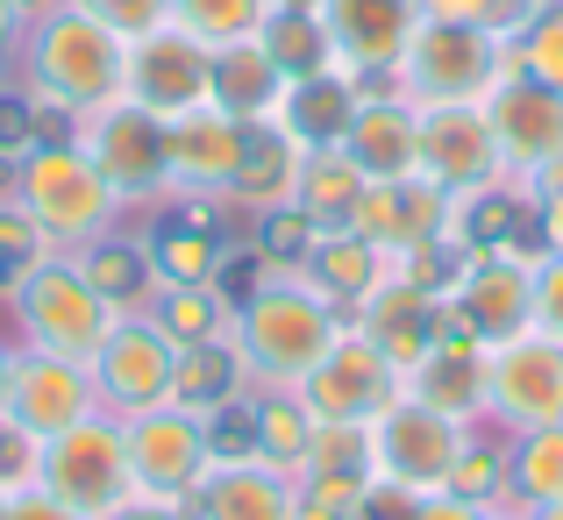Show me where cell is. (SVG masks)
Wrapping results in <instances>:
<instances>
[{"instance_id": "1", "label": "cell", "mask_w": 563, "mask_h": 520, "mask_svg": "<svg viewBox=\"0 0 563 520\" xmlns=\"http://www.w3.org/2000/svg\"><path fill=\"white\" fill-rule=\"evenodd\" d=\"M22 71H29L22 79L29 93L65 114H93L108 100H129V43L108 22H93L79 0H65L22 36Z\"/></svg>"}, {"instance_id": "2", "label": "cell", "mask_w": 563, "mask_h": 520, "mask_svg": "<svg viewBox=\"0 0 563 520\" xmlns=\"http://www.w3.org/2000/svg\"><path fill=\"white\" fill-rule=\"evenodd\" d=\"M335 335H343V314L300 272H264V286H250L243 307H235V350H243V370L264 392L300 385L329 356Z\"/></svg>"}, {"instance_id": "3", "label": "cell", "mask_w": 563, "mask_h": 520, "mask_svg": "<svg viewBox=\"0 0 563 520\" xmlns=\"http://www.w3.org/2000/svg\"><path fill=\"white\" fill-rule=\"evenodd\" d=\"M507 71H514V43L421 14L407 51H399V65H393V93H407L413 108H485V93Z\"/></svg>"}, {"instance_id": "4", "label": "cell", "mask_w": 563, "mask_h": 520, "mask_svg": "<svg viewBox=\"0 0 563 520\" xmlns=\"http://www.w3.org/2000/svg\"><path fill=\"white\" fill-rule=\"evenodd\" d=\"M14 207L43 229V243L65 250V243H93V235L114 229L122 200L114 186L100 178V165L79 151V136L65 143H36V151L14 165Z\"/></svg>"}, {"instance_id": "5", "label": "cell", "mask_w": 563, "mask_h": 520, "mask_svg": "<svg viewBox=\"0 0 563 520\" xmlns=\"http://www.w3.org/2000/svg\"><path fill=\"white\" fill-rule=\"evenodd\" d=\"M43 493L65 499L71 513L100 520L122 499H136V471H129V442H122V413H86V421L43 435Z\"/></svg>"}, {"instance_id": "6", "label": "cell", "mask_w": 563, "mask_h": 520, "mask_svg": "<svg viewBox=\"0 0 563 520\" xmlns=\"http://www.w3.org/2000/svg\"><path fill=\"white\" fill-rule=\"evenodd\" d=\"M229 214L235 207L221 192H179L151 214V229L136 235L143 257H151V278L157 286H221L229 278Z\"/></svg>"}, {"instance_id": "7", "label": "cell", "mask_w": 563, "mask_h": 520, "mask_svg": "<svg viewBox=\"0 0 563 520\" xmlns=\"http://www.w3.org/2000/svg\"><path fill=\"white\" fill-rule=\"evenodd\" d=\"M14 314H22L29 350H57V356H93L100 335L114 329V307L86 286V272L71 257H43L36 272L14 286Z\"/></svg>"}, {"instance_id": "8", "label": "cell", "mask_w": 563, "mask_h": 520, "mask_svg": "<svg viewBox=\"0 0 563 520\" xmlns=\"http://www.w3.org/2000/svg\"><path fill=\"white\" fill-rule=\"evenodd\" d=\"M122 442H129L136 493L179 499V507L200 499L207 471H214V456H207V413H186V407H172V399H157V407H143V413H122Z\"/></svg>"}, {"instance_id": "9", "label": "cell", "mask_w": 563, "mask_h": 520, "mask_svg": "<svg viewBox=\"0 0 563 520\" xmlns=\"http://www.w3.org/2000/svg\"><path fill=\"white\" fill-rule=\"evenodd\" d=\"M292 392L307 399V413H314V421H364V428H372L378 413L407 392V378H399V364L372 343V335L343 321V335L329 343V356H321V364L307 370Z\"/></svg>"}, {"instance_id": "10", "label": "cell", "mask_w": 563, "mask_h": 520, "mask_svg": "<svg viewBox=\"0 0 563 520\" xmlns=\"http://www.w3.org/2000/svg\"><path fill=\"white\" fill-rule=\"evenodd\" d=\"M471 442L464 421H450V413L421 407V399L399 392L393 407L372 421V478L385 485H407V493H442V478H450L456 450Z\"/></svg>"}, {"instance_id": "11", "label": "cell", "mask_w": 563, "mask_h": 520, "mask_svg": "<svg viewBox=\"0 0 563 520\" xmlns=\"http://www.w3.org/2000/svg\"><path fill=\"white\" fill-rule=\"evenodd\" d=\"M79 151L100 165V178L114 186V200H151L165 192V114L136 108V100H108V108L79 114Z\"/></svg>"}, {"instance_id": "12", "label": "cell", "mask_w": 563, "mask_h": 520, "mask_svg": "<svg viewBox=\"0 0 563 520\" xmlns=\"http://www.w3.org/2000/svg\"><path fill=\"white\" fill-rule=\"evenodd\" d=\"M172 356H179V343H172L151 314H114V329L100 335L93 356H86L100 407H108V413L157 407V399L172 392Z\"/></svg>"}, {"instance_id": "13", "label": "cell", "mask_w": 563, "mask_h": 520, "mask_svg": "<svg viewBox=\"0 0 563 520\" xmlns=\"http://www.w3.org/2000/svg\"><path fill=\"white\" fill-rule=\"evenodd\" d=\"M493 421L507 435L563 421V343L542 329H521L493 343Z\"/></svg>"}, {"instance_id": "14", "label": "cell", "mask_w": 563, "mask_h": 520, "mask_svg": "<svg viewBox=\"0 0 563 520\" xmlns=\"http://www.w3.org/2000/svg\"><path fill=\"white\" fill-rule=\"evenodd\" d=\"M321 22H329L335 65L357 71L364 93H393V65L421 22V0H321Z\"/></svg>"}, {"instance_id": "15", "label": "cell", "mask_w": 563, "mask_h": 520, "mask_svg": "<svg viewBox=\"0 0 563 520\" xmlns=\"http://www.w3.org/2000/svg\"><path fill=\"white\" fill-rule=\"evenodd\" d=\"M442 235H450L464 257H542V243H536V192H528V178L499 172V178H485V186H471V192H450V221H442Z\"/></svg>"}, {"instance_id": "16", "label": "cell", "mask_w": 563, "mask_h": 520, "mask_svg": "<svg viewBox=\"0 0 563 520\" xmlns=\"http://www.w3.org/2000/svg\"><path fill=\"white\" fill-rule=\"evenodd\" d=\"M214 93V51L200 36H186L179 22L172 29H151V36L129 43V100L151 114H186Z\"/></svg>"}, {"instance_id": "17", "label": "cell", "mask_w": 563, "mask_h": 520, "mask_svg": "<svg viewBox=\"0 0 563 520\" xmlns=\"http://www.w3.org/2000/svg\"><path fill=\"white\" fill-rule=\"evenodd\" d=\"M450 314L478 343L536 329V257H471L464 278L450 286Z\"/></svg>"}, {"instance_id": "18", "label": "cell", "mask_w": 563, "mask_h": 520, "mask_svg": "<svg viewBox=\"0 0 563 520\" xmlns=\"http://www.w3.org/2000/svg\"><path fill=\"white\" fill-rule=\"evenodd\" d=\"M100 413L93 370L79 356L57 350H14V378H8V421L29 428V435H57V428Z\"/></svg>"}, {"instance_id": "19", "label": "cell", "mask_w": 563, "mask_h": 520, "mask_svg": "<svg viewBox=\"0 0 563 520\" xmlns=\"http://www.w3.org/2000/svg\"><path fill=\"white\" fill-rule=\"evenodd\" d=\"M485 122H493L499 165H507L514 178H528L536 165H550V157L563 151V93L542 86V79H528L521 65L485 93Z\"/></svg>"}, {"instance_id": "20", "label": "cell", "mask_w": 563, "mask_h": 520, "mask_svg": "<svg viewBox=\"0 0 563 520\" xmlns=\"http://www.w3.org/2000/svg\"><path fill=\"white\" fill-rule=\"evenodd\" d=\"M413 172L435 178L442 192H471L485 178H499V136L485 122V108H421L413 129Z\"/></svg>"}, {"instance_id": "21", "label": "cell", "mask_w": 563, "mask_h": 520, "mask_svg": "<svg viewBox=\"0 0 563 520\" xmlns=\"http://www.w3.org/2000/svg\"><path fill=\"white\" fill-rule=\"evenodd\" d=\"M407 399L478 428L485 413H493V343H478V335H464V329L428 343L421 364H407Z\"/></svg>"}, {"instance_id": "22", "label": "cell", "mask_w": 563, "mask_h": 520, "mask_svg": "<svg viewBox=\"0 0 563 520\" xmlns=\"http://www.w3.org/2000/svg\"><path fill=\"white\" fill-rule=\"evenodd\" d=\"M243 143H250V122H235L214 100H200V108L165 122V178L186 192H229L235 165H243Z\"/></svg>"}, {"instance_id": "23", "label": "cell", "mask_w": 563, "mask_h": 520, "mask_svg": "<svg viewBox=\"0 0 563 520\" xmlns=\"http://www.w3.org/2000/svg\"><path fill=\"white\" fill-rule=\"evenodd\" d=\"M350 329L372 335V343L399 364V378H407V364H421L428 343H442V335L456 329V314H450V300H435V292L407 286L399 272H385V286L350 314Z\"/></svg>"}, {"instance_id": "24", "label": "cell", "mask_w": 563, "mask_h": 520, "mask_svg": "<svg viewBox=\"0 0 563 520\" xmlns=\"http://www.w3.org/2000/svg\"><path fill=\"white\" fill-rule=\"evenodd\" d=\"M442 221H450V192H442L435 178L407 172V178H372L357 214H350V229L378 250H413V243H428V235H442Z\"/></svg>"}, {"instance_id": "25", "label": "cell", "mask_w": 563, "mask_h": 520, "mask_svg": "<svg viewBox=\"0 0 563 520\" xmlns=\"http://www.w3.org/2000/svg\"><path fill=\"white\" fill-rule=\"evenodd\" d=\"M357 100H364L357 71L321 65V71H300V79L278 86V100H272V114H264V122H278L292 143H300V151H335V143H343V129H350V114H357Z\"/></svg>"}, {"instance_id": "26", "label": "cell", "mask_w": 563, "mask_h": 520, "mask_svg": "<svg viewBox=\"0 0 563 520\" xmlns=\"http://www.w3.org/2000/svg\"><path fill=\"white\" fill-rule=\"evenodd\" d=\"M385 272H393V250L364 243L357 229H321V235H314V250L300 257V278H307V286H314L343 321L385 286Z\"/></svg>"}, {"instance_id": "27", "label": "cell", "mask_w": 563, "mask_h": 520, "mask_svg": "<svg viewBox=\"0 0 563 520\" xmlns=\"http://www.w3.org/2000/svg\"><path fill=\"white\" fill-rule=\"evenodd\" d=\"M413 129H421V108L407 93H364L335 151L364 178H407L413 172Z\"/></svg>"}, {"instance_id": "28", "label": "cell", "mask_w": 563, "mask_h": 520, "mask_svg": "<svg viewBox=\"0 0 563 520\" xmlns=\"http://www.w3.org/2000/svg\"><path fill=\"white\" fill-rule=\"evenodd\" d=\"M192 520H292V478L264 456L250 464H214L192 499Z\"/></svg>"}, {"instance_id": "29", "label": "cell", "mask_w": 563, "mask_h": 520, "mask_svg": "<svg viewBox=\"0 0 563 520\" xmlns=\"http://www.w3.org/2000/svg\"><path fill=\"white\" fill-rule=\"evenodd\" d=\"M300 143L286 136L278 122H250V143H243V165H235L229 192L221 200L243 207V214H264V207H286L292 186H300Z\"/></svg>"}, {"instance_id": "30", "label": "cell", "mask_w": 563, "mask_h": 520, "mask_svg": "<svg viewBox=\"0 0 563 520\" xmlns=\"http://www.w3.org/2000/svg\"><path fill=\"white\" fill-rule=\"evenodd\" d=\"M243 385H250L243 350H235V335H221V343H179L165 399H172V407H186V413H214V407H229Z\"/></svg>"}, {"instance_id": "31", "label": "cell", "mask_w": 563, "mask_h": 520, "mask_svg": "<svg viewBox=\"0 0 563 520\" xmlns=\"http://www.w3.org/2000/svg\"><path fill=\"white\" fill-rule=\"evenodd\" d=\"M278 86H286V71L272 65V51H264L257 36H243V43H221L214 51V93L207 100H214L221 114H235V122H264Z\"/></svg>"}, {"instance_id": "32", "label": "cell", "mask_w": 563, "mask_h": 520, "mask_svg": "<svg viewBox=\"0 0 563 520\" xmlns=\"http://www.w3.org/2000/svg\"><path fill=\"white\" fill-rule=\"evenodd\" d=\"M86 272V286L114 307V314H136L143 300H157V278H151V257H143L136 235H93V243L71 257Z\"/></svg>"}, {"instance_id": "33", "label": "cell", "mask_w": 563, "mask_h": 520, "mask_svg": "<svg viewBox=\"0 0 563 520\" xmlns=\"http://www.w3.org/2000/svg\"><path fill=\"white\" fill-rule=\"evenodd\" d=\"M364 186H372V178L350 165L343 151H307L300 157V186H292V207H300L314 229H350Z\"/></svg>"}, {"instance_id": "34", "label": "cell", "mask_w": 563, "mask_h": 520, "mask_svg": "<svg viewBox=\"0 0 563 520\" xmlns=\"http://www.w3.org/2000/svg\"><path fill=\"white\" fill-rule=\"evenodd\" d=\"M257 43L272 51V65L286 71V79L335 65V43H329V22H321V8H300V0H272V8H264Z\"/></svg>"}, {"instance_id": "35", "label": "cell", "mask_w": 563, "mask_h": 520, "mask_svg": "<svg viewBox=\"0 0 563 520\" xmlns=\"http://www.w3.org/2000/svg\"><path fill=\"white\" fill-rule=\"evenodd\" d=\"M250 421H257V456H264V464L286 471V478H300L307 442H314V413H307V399L292 392V385H272L264 399H250Z\"/></svg>"}, {"instance_id": "36", "label": "cell", "mask_w": 563, "mask_h": 520, "mask_svg": "<svg viewBox=\"0 0 563 520\" xmlns=\"http://www.w3.org/2000/svg\"><path fill=\"white\" fill-rule=\"evenodd\" d=\"M151 321L172 343H221V335H235V300L221 286H157Z\"/></svg>"}, {"instance_id": "37", "label": "cell", "mask_w": 563, "mask_h": 520, "mask_svg": "<svg viewBox=\"0 0 563 520\" xmlns=\"http://www.w3.org/2000/svg\"><path fill=\"white\" fill-rule=\"evenodd\" d=\"M507 485L514 507H556L563 499V421L556 428H528V435L507 442Z\"/></svg>"}, {"instance_id": "38", "label": "cell", "mask_w": 563, "mask_h": 520, "mask_svg": "<svg viewBox=\"0 0 563 520\" xmlns=\"http://www.w3.org/2000/svg\"><path fill=\"white\" fill-rule=\"evenodd\" d=\"M442 493H456V499H471V507H514V485H507V442H493V435H478L471 428V442L456 450V464H450V478H442Z\"/></svg>"}, {"instance_id": "39", "label": "cell", "mask_w": 563, "mask_h": 520, "mask_svg": "<svg viewBox=\"0 0 563 520\" xmlns=\"http://www.w3.org/2000/svg\"><path fill=\"white\" fill-rule=\"evenodd\" d=\"M264 8H272V0H172V22H179L186 36H200L207 51H221V43L257 36Z\"/></svg>"}, {"instance_id": "40", "label": "cell", "mask_w": 563, "mask_h": 520, "mask_svg": "<svg viewBox=\"0 0 563 520\" xmlns=\"http://www.w3.org/2000/svg\"><path fill=\"white\" fill-rule=\"evenodd\" d=\"M542 8H550V0H421L428 22H464V29H485V36H499V43H514Z\"/></svg>"}, {"instance_id": "41", "label": "cell", "mask_w": 563, "mask_h": 520, "mask_svg": "<svg viewBox=\"0 0 563 520\" xmlns=\"http://www.w3.org/2000/svg\"><path fill=\"white\" fill-rule=\"evenodd\" d=\"M257 221V257H264V272H300V257L314 250V221L300 214V207H264V214H250Z\"/></svg>"}, {"instance_id": "42", "label": "cell", "mask_w": 563, "mask_h": 520, "mask_svg": "<svg viewBox=\"0 0 563 520\" xmlns=\"http://www.w3.org/2000/svg\"><path fill=\"white\" fill-rule=\"evenodd\" d=\"M514 65H521L528 79H542V86L563 93V0H550V8L514 36Z\"/></svg>"}, {"instance_id": "43", "label": "cell", "mask_w": 563, "mask_h": 520, "mask_svg": "<svg viewBox=\"0 0 563 520\" xmlns=\"http://www.w3.org/2000/svg\"><path fill=\"white\" fill-rule=\"evenodd\" d=\"M51 257V243H43V229L22 214L14 200H0V292H14L36 264Z\"/></svg>"}, {"instance_id": "44", "label": "cell", "mask_w": 563, "mask_h": 520, "mask_svg": "<svg viewBox=\"0 0 563 520\" xmlns=\"http://www.w3.org/2000/svg\"><path fill=\"white\" fill-rule=\"evenodd\" d=\"M36 485H43V435H29V428L0 421V499L36 493Z\"/></svg>"}, {"instance_id": "45", "label": "cell", "mask_w": 563, "mask_h": 520, "mask_svg": "<svg viewBox=\"0 0 563 520\" xmlns=\"http://www.w3.org/2000/svg\"><path fill=\"white\" fill-rule=\"evenodd\" d=\"M36 122H43V100L29 86H0V157L22 165L36 151Z\"/></svg>"}, {"instance_id": "46", "label": "cell", "mask_w": 563, "mask_h": 520, "mask_svg": "<svg viewBox=\"0 0 563 520\" xmlns=\"http://www.w3.org/2000/svg\"><path fill=\"white\" fill-rule=\"evenodd\" d=\"M93 22H108L122 43L151 36V29H172V0H79Z\"/></svg>"}, {"instance_id": "47", "label": "cell", "mask_w": 563, "mask_h": 520, "mask_svg": "<svg viewBox=\"0 0 563 520\" xmlns=\"http://www.w3.org/2000/svg\"><path fill=\"white\" fill-rule=\"evenodd\" d=\"M536 329L563 343V257H536Z\"/></svg>"}, {"instance_id": "48", "label": "cell", "mask_w": 563, "mask_h": 520, "mask_svg": "<svg viewBox=\"0 0 563 520\" xmlns=\"http://www.w3.org/2000/svg\"><path fill=\"white\" fill-rule=\"evenodd\" d=\"M413 507H421V493L372 478V485H364V499H357V520H413Z\"/></svg>"}, {"instance_id": "49", "label": "cell", "mask_w": 563, "mask_h": 520, "mask_svg": "<svg viewBox=\"0 0 563 520\" xmlns=\"http://www.w3.org/2000/svg\"><path fill=\"white\" fill-rule=\"evenodd\" d=\"M0 520H86V513H71L65 499H51L36 485V493H14V499H0Z\"/></svg>"}, {"instance_id": "50", "label": "cell", "mask_w": 563, "mask_h": 520, "mask_svg": "<svg viewBox=\"0 0 563 520\" xmlns=\"http://www.w3.org/2000/svg\"><path fill=\"white\" fill-rule=\"evenodd\" d=\"M100 520H192V507H179V499H151V493H136V499H122L114 513H100Z\"/></svg>"}, {"instance_id": "51", "label": "cell", "mask_w": 563, "mask_h": 520, "mask_svg": "<svg viewBox=\"0 0 563 520\" xmlns=\"http://www.w3.org/2000/svg\"><path fill=\"white\" fill-rule=\"evenodd\" d=\"M536 243H542V257H563V192L536 200Z\"/></svg>"}, {"instance_id": "52", "label": "cell", "mask_w": 563, "mask_h": 520, "mask_svg": "<svg viewBox=\"0 0 563 520\" xmlns=\"http://www.w3.org/2000/svg\"><path fill=\"white\" fill-rule=\"evenodd\" d=\"M413 520H493V507H471V499H456V493H428L421 507H413Z\"/></svg>"}, {"instance_id": "53", "label": "cell", "mask_w": 563, "mask_h": 520, "mask_svg": "<svg viewBox=\"0 0 563 520\" xmlns=\"http://www.w3.org/2000/svg\"><path fill=\"white\" fill-rule=\"evenodd\" d=\"M65 0H8V14H14V29H36L43 14H57Z\"/></svg>"}, {"instance_id": "54", "label": "cell", "mask_w": 563, "mask_h": 520, "mask_svg": "<svg viewBox=\"0 0 563 520\" xmlns=\"http://www.w3.org/2000/svg\"><path fill=\"white\" fill-rule=\"evenodd\" d=\"M14 51H22V29H14V14L0 8V71H8V57H14Z\"/></svg>"}, {"instance_id": "55", "label": "cell", "mask_w": 563, "mask_h": 520, "mask_svg": "<svg viewBox=\"0 0 563 520\" xmlns=\"http://www.w3.org/2000/svg\"><path fill=\"white\" fill-rule=\"evenodd\" d=\"M8 378H14V350L0 343V421H8Z\"/></svg>"}, {"instance_id": "56", "label": "cell", "mask_w": 563, "mask_h": 520, "mask_svg": "<svg viewBox=\"0 0 563 520\" xmlns=\"http://www.w3.org/2000/svg\"><path fill=\"white\" fill-rule=\"evenodd\" d=\"M528 520H563V499L556 507H528Z\"/></svg>"}, {"instance_id": "57", "label": "cell", "mask_w": 563, "mask_h": 520, "mask_svg": "<svg viewBox=\"0 0 563 520\" xmlns=\"http://www.w3.org/2000/svg\"><path fill=\"white\" fill-rule=\"evenodd\" d=\"M493 520H528V513H521V507H499V513H493Z\"/></svg>"}]
</instances>
